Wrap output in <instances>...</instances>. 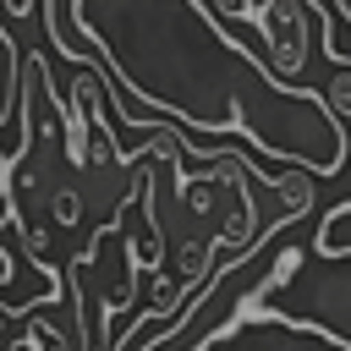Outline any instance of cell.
I'll return each instance as SVG.
<instances>
[{
  "mask_svg": "<svg viewBox=\"0 0 351 351\" xmlns=\"http://www.w3.org/2000/svg\"><path fill=\"white\" fill-rule=\"evenodd\" d=\"M318 99H324V104H329V115H335V121L346 126V121H351V66H340V71L329 77V88H324Z\"/></svg>",
  "mask_w": 351,
  "mask_h": 351,
  "instance_id": "5",
  "label": "cell"
},
{
  "mask_svg": "<svg viewBox=\"0 0 351 351\" xmlns=\"http://www.w3.org/2000/svg\"><path fill=\"white\" fill-rule=\"evenodd\" d=\"M263 318L313 329L335 346H351V252L346 258H318L313 247L280 252L274 274L247 291V302L230 324L241 329V324H263Z\"/></svg>",
  "mask_w": 351,
  "mask_h": 351,
  "instance_id": "2",
  "label": "cell"
},
{
  "mask_svg": "<svg viewBox=\"0 0 351 351\" xmlns=\"http://www.w3.org/2000/svg\"><path fill=\"white\" fill-rule=\"evenodd\" d=\"M219 22H258L263 27V71L285 88L307 71V11L296 0H263V5H208Z\"/></svg>",
  "mask_w": 351,
  "mask_h": 351,
  "instance_id": "3",
  "label": "cell"
},
{
  "mask_svg": "<svg viewBox=\"0 0 351 351\" xmlns=\"http://www.w3.org/2000/svg\"><path fill=\"white\" fill-rule=\"evenodd\" d=\"M49 219H55V225H77V219H82V197H77V186H60V192L49 197Z\"/></svg>",
  "mask_w": 351,
  "mask_h": 351,
  "instance_id": "6",
  "label": "cell"
},
{
  "mask_svg": "<svg viewBox=\"0 0 351 351\" xmlns=\"http://www.w3.org/2000/svg\"><path fill=\"white\" fill-rule=\"evenodd\" d=\"M313 252H318V258H346V252H351V203H340V208H329V214L318 219Z\"/></svg>",
  "mask_w": 351,
  "mask_h": 351,
  "instance_id": "4",
  "label": "cell"
},
{
  "mask_svg": "<svg viewBox=\"0 0 351 351\" xmlns=\"http://www.w3.org/2000/svg\"><path fill=\"white\" fill-rule=\"evenodd\" d=\"M71 22L99 44L110 88L170 110L186 132H236L258 154L329 181L351 143L318 88H285L225 33L208 0H77Z\"/></svg>",
  "mask_w": 351,
  "mask_h": 351,
  "instance_id": "1",
  "label": "cell"
}]
</instances>
